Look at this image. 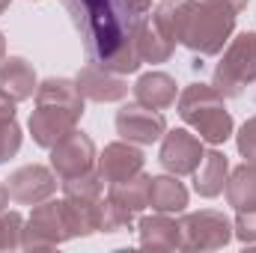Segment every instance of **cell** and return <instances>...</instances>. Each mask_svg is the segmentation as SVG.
I'll use <instances>...</instances> for the list:
<instances>
[{"mask_svg": "<svg viewBox=\"0 0 256 253\" xmlns=\"http://www.w3.org/2000/svg\"><path fill=\"white\" fill-rule=\"evenodd\" d=\"M63 6L84 39L86 63L116 74H131L143 66L137 33L149 18L152 0H63Z\"/></svg>", "mask_w": 256, "mask_h": 253, "instance_id": "obj_1", "label": "cell"}, {"mask_svg": "<svg viewBox=\"0 0 256 253\" xmlns=\"http://www.w3.org/2000/svg\"><path fill=\"white\" fill-rule=\"evenodd\" d=\"M84 96L74 80L68 78H48L36 90V110L30 114V134L33 143L42 149H51L60 137L72 128H78L84 116Z\"/></svg>", "mask_w": 256, "mask_h": 253, "instance_id": "obj_2", "label": "cell"}, {"mask_svg": "<svg viewBox=\"0 0 256 253\" xmlns=\"http://www.w3.org/2000/svg\"><path fill=\"white\" fill-rule=\"evenodd\" d=\"M179 116L185 126H191L202 143L220 146L232 137V114L224 104V96L212 84H188L179 92Z\"/></svg>", "mask_w": 256, "mask_h": 253, "instance_id": "obj_3", "label": "cell"}, {"mask_svg": "<svg viewBox=\"0 0 256 253\" xmlns=\"http://www.w3.org/2000/svg\"><path fill=\"white\" fill-rule=\"evenodd\" d=\"M236 18H238V12L230 3L200 0V3H194L191 15H188V24H185L179 45H185L188 51L200 54V57H214L230 42V36L236 30Z\"/></svg>", "mask_w": 256, "mask_h": 253, "instance_id": "obj_4", "label": "cell"}, {"mask_svg": "<svg viewBox=\"0 0 256 253\" xmlns=\"http://www.w3.org/2000/svg\"><path fill=\"white\" fill-rule=\"evenodd\" d=\"M254 80H256V30H244L236 39H230L220 63L214 68L212 86L224 98H236Z\"/></svg>", "mask_w": 256, "mask_h": 253, "instance_id": "obj_5", "label": "cell"}, {"mask_svg": "<svg viewBox=\"0 0 256 253\" xmlns=\"http://www.w3.org/2000/svg\"><path fill=\"white\" fill-rule=\"evenodd\" d=\"M68 238H74V232H72L68 212H66V200L36 202L30 218L24 220L21 248L24 250H54Z\"/></svg>", "mask_w": 256, "mask_h": 253, "instance_id": "obj_6", "label": "cell"}, {"mask_svg": "<svg viewBox=\"0 0 256 253\" xmlns=\"http://www.w3.org/2000/svg\"><path fill=\"white\" fill-rule=\"evenodd\" d=\"M179 224H182V250H220L236 238L232 220L214 208L191 212Z\"/></svg>", "mask_w": 256, "mask_h": 253, "instance_id": "obj_7", "label": "cell"}, {"mask_svg": "<svg viewBox=\"0 0 256 253\" xmlns=\"http://www.w3.org/2000/svg\"><path fill=\"white\" fill-rule=\"evenodd\" d=\"M96 158H98L96 155V143L80 128H72L66 137H60L51 146V170L57 173L60 182L96 170Z\"/></svg>", "mask_w": 256, "mask_h": 253, "instance_id": "obj_8", "label": "cell"}, {"mask_svg": "<svg viewBox=\"0 0 256 253\" xmlns=\"http://www.w3.org/2000/svg\"><path fill=\"white\" fill-rule=\"evenodd\" d=\"M202 152H206V146H202L200 134H191L188 128H170L161 137L158 161L173 176H191L196 164L202 161Z\"/></svg>", "mask_w": 256, "mask_h": 253, "instance_id": "obj_9", "label": "cell"}, {"mask_svg": "<svg viewBox=\"0 0 256 253\" xmlns=\"http://www.w3.org/2000/svg\"><path fill=\"white\" fill-rule=\"evenodd\" d=\"M164 131H167V120L161 110H152L140 102H131L116 110V134L128 143L149 146V143L161 140Z\"/></svg>", "mask_w": 256, "mask_h": 253, "instance_id": "obj_10", "label": "cell"}, {"mask_svg": "<svg viewBox=\"0 0 256 253\" xmlns=\"http://www.w3.org/2000/svg\"><path fill=\"white\" fill-rule=\"evenodd\" d=\"M6 188L18 206H36V202H45L54 196L57 173L51 167H42V164H24L15 173H9Z\"/></svg>", "mask_w": 256, "mask_h": 253, "instance_id": "obj_11", "label": "cell"}, {"mask_svg": "<svg viewBox=\"0 0 256 253\" xmlns=\"http://www.w3.org/2000/svg\"><path fill=\"white\" fill-rule=\"evenodd\" d=\"M80 96L86 102H96V104H114V102H122L128 96V80L126 74H116V72H108L96 63H86L78 78H74Z\"/></svg>", "mask_w": 256, "mask_h": 253, "instance_id": "obj_12", "label": "cell"}, {"mask_svg": "<svg viewBox=\"0 0 256 253\" xmlns=\"http://www.w3.org/2000/svg\"><path fill=\"white\" fill-rule=\"evenodd\" d=\"M143 152L137 149V143H128V140H120V143H108L104 152L96 158V170L104 182H122V179H131L143 170Z\"/></svg>", "mask_w": 256, "mask_h": 253, "instance_id": "obj_13", "label": "cell"}, {"mask_svg": "<svg viewBox=\"0 0 256 253\" xmlns=\"http://www.w3.org/2000/svg\"><path fill=\"white\" fill-rule=\"evenodd\" d=\"M137 236H140V248L146 250H182V224L164 212L140 218Z\"/></svg>", "mask_w": 256, "mask_h": 253, "instance_id": "obj_14", "label": "cell"}, {"mask_svg": "<svg viewBox=\"0 0 256 253\" xmlns=\"http://www.w3.org/2000/svg\"><path fill=\"white\" fill-rule=\"evenodd\" d=\"M131 90H134V102H140L152 110H167L179 98V84L167 72H146L137 78V84Z\"/></svg>", "mask_w": 256, "mask_h": 253, "instance_id": "obj_15", "label": "cell"}, {"mask_svg": "<svg viewBox=\"0 0 256 253\" xmlns=\"http://www.w3.org/2000/svg\"><path fill=\"white\" fill-rule=\"evenodd\" d=\"M36 90H39V80H36V68L30 66V60H24V57H6L0 63V92L6 98H12L18 104V102L33 98Z\"/></svg>", "mask_w": 256, "mask_h": 253, "instance_id": "obj_16", "label": "cell"}, {"mask_svg": "<svg viewBox=\"0 0 256 253\" xmlns=\"http://www.w3.org/2000/svg\"><path fill=\"white\" fill-rule=\"evenodd\" d=\"M194 176V190L206 200L224 194L226 188V179H230V161L220 149H206L202 152V161L196 164V170L191 173Z\"/></svg>", "mask_w": 256, "mask_h": 253, "instance_id": "obj_17", "label": "cell"}, {"mask_svg": "<svg viewBox=\"0 0 256 253\" xmlns=\"http://www.w3.org/2000/svg\"><path fill=\"white\" fill-rule=\"evenodd\" d=\"M149 206L152 212H164V214H179L188 206V188L185 182H179V176H152L149 179Z\"/></svg>", "mask_w": 256, "mask_h": 253, "instance_id": "obj_18", "label": "cell"}, {"mask_svg": "<svg viewBox=\"0 0 256 253\" xmlns=\"http://www.w3.org/2000/svg\"><path fill=\"white\" fill-rule=\"evenodd\" d=\"M226 202L236 212H250L256 208V164L244 161L242 167H236L226 179Z\"/></svg>", "mask_w": 256, "mask_h": 253, "instance_id": "obj_19", "label": "cell"}, {"mask_svg": "<svg viewBox=\"0 0 256 253\" xmlns=\"http://www.w3.org/2000/svg\"><path fill=\"white\" fill-rule=\"evenodd\" d=\"M194 3L196 0H161L158 9L152 12V24L173 42H182V33H185V24H188V15H191Z\"/></svg>", "mask_w": 256, "mask_h": 253, "instance_id": "obj_20", "label": "cell"}, {"mask_svg": "<svg viewBox=\"0 0 256 253\" xmlns=\"http://www.w3.org/2000/svg\"><path fill=\"white\" fill-rule=\"evenodd\" d=\"M149 179L143 170L131 179H122V182H110V190H108V200H114L116 206H122L128 212L140 214L143 208H149Z\"/></svg>", "mask_w": 256, "mask_h": 253, "instance_id": "obj_21", "label": "cell"}, {"mask_svg": "<svg viewBox=\"0 0 256 253\" xmlns=\"http://www.w3.org/2000/svg\"><path fill=\"white\" fill-rule=\"evenodd\" d=\"M173 51H176V42L167 39L152 24V18H146L140 33H137V54H140V60L143 63H167L173 57Z\"/></svg>", "mask_w": 256, "mask_h": 253, "instance_id": "obj_22", "label": "cell"}, {"mask_svg": "<svg viewBox=\"0 0 256 253\" xmlns=\"http://www.w3.org/2000/svg\"><path fill=\"white\" fill-rule=\"evenodd\" d=\"M63 194L68 200H102V196H104V179L98 176V170L80 173V176H74V179H66Z\"/></svg>", "mask_w": 256, "mask_h": 253, "instance_id": "obj_23", "label": "cell"}, {"mask_svg": "<svg viewBox=\"0 0 256 253\" xmlns=\"http://www.w3.org/2000/svg\"><path fill=\"white\" fill-rule=\"evenodd\" d=\"M134 212H128L122 206H116L114 200H102V214H98V232H122L131 230L134 224Z\"/></svg>", "mask_w": 256, "mask_h": 253, "instance_id": "obj_24", "label": "cell"}, {"mask_svg": "<svg viewBox=\"0 0 256 253\" xmlns=\"http://www.w3.org/2000/svg\"><path fill=\"white\" fill-rule=\"evenodd\" d=\"M21 232H24V218L18 212H0V250L21 248Z\"/></svg>", "mask_w": 256, "mask_h": 253, "instance_id": "obj_25", "label": "cell"}, {"mask_svg": "<svg viewBox=\"0 0 256 253\" xmlns=\"http://www.w3.org/2000/svg\"><path fill=\"white\" fill-rule=\"evenodd\" d=\"M21 140H24V134H21V126H18L15 120L0 122V164H6L9 158H15V155H18Z\"/></svg>", "mask_w": 256, "mask_h": 253, "instance_id": "obj_26", "label": "cell"}, {"mask_svg": "<svg viewBox=\"0 0 256 253\" xmlns=\"http://www.w3.org/2000/svg\"><path fill=\"white\" fill-rule=\"evenodd\" d=\"M232 236L242 242V244H256V208L250 212H238L236 220H232Z\"/></svg>", "mask_w": 256, "mask_h": 253, "instance_id": "obj_27", "label": "cell"}, {"mask_svg": "<svg viewBox=\"0 0 256 253\" xmlns=\"http://www.w3.org/2000/svg\"><path fill=\"white\" fill-rule=\"evenodd\" d=\"M236 146H238V152H242L244 161H254L256 164V116H250L244 126L238 128V134H236Z\"/></svg>", "mask_w": 256, "mask_h": 253, "instance_id": "obj_28", "label": "cell"}, {"mask_svg": "<svg viewBox=\"0 0 256 253\" xmlns=\"http://www.w3.org/2000/svg\"><path fill=\"white\" fill-rule=\"evenodd\" d=\"M9 120H15V102L0 92V122H9Z\"/></svg>", "mask_w": 256, "mask_h": 253, "instance_id": "obj_29", "label": "cell"}, {"mask_svg": "<svg viewBox=\"0 0 256 253\" xmlns=\"http://www.w3.org/2000/svg\"><path fill=\"white\" fill-rule=\"evenodd\" d=\"M9 200H12V196H9V188H6V185L0 182V212H6V206H9Z\"/></svg>", "mask_w": 256, "mask_h": 253, "instance_id": "obj_30", "label": "cell"}, {"mask_svg": "<svg viewBox=\"0 0 256 253\" xmlns=\"http://www.w3.org/2000/svg\"><path fill=\"white\" fill-rule=\"evenodd\" d=\"M6 60V39H3V33H0V63Z\"/></svg>", "mask_w": 256, "mask_h": 253, "instance_id": "obj_31", "label": "cell"}, {"mask_svg": "<svg viewBox=\"0 0 256 253\" xmlns=\"http://www.w3.org/2000/svg\"><path fill=\"white\" fill-rule=\"evenodd\" d=\"M9 3H12V0H0V15H3V12L9 9Z\"/></svg>", "mask_w": 256, "mask_h": 253, "instance_id": "obj_32", "label": "cell"}]
</instances>
